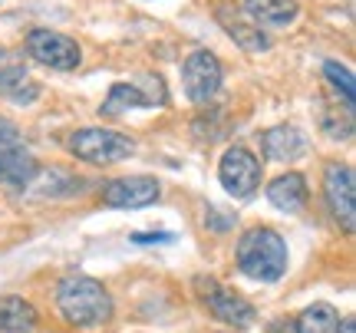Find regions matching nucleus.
Masks as SVG:
<instances>
[{"label":"nucleus","instance_id":"12","mask_svg":"<svg viewBox=\"0 0 356 333\" xmlns=\"http://www.w3.org/2000/svg\"><path fill=\"white\" fill-rule=\"evenodd\" d=\"M264 195L270 202V208H277L284 215H297V211H304L310 205V181H307L304 172L287 168V172H280V175H274L267 181Z\"/></svg>","mask_w":356,"mask_h":333},{"label":"nucleus","instance_id":"24","mask_svg":"<svg viewBox=\"0 0 356 333\" xmlns=\"http://www.w3.org/2000/svg\"><path fill=\"white\" fill-rule=\"evenodd\" d=\"M337 333H356L353 317H340V327H337Z\"/></svg>","mask_w":356,"mask_h":333},{"label":"nucleus","instance_id":"1","mask_svg":"<svg viewBox=\"0 0 356 333\" xmlns=\"http://www.w3.org/2000/svg\"><path fill=\"white\" fill-rule=\"evenodd\" d=\"M53 307L73 330H99L113 320V291L92 274H63L53 291Z\"/></svg>","mask_w":356,"mask_h":333},{"label":"nucleus","instance_id":"20","mask_svg":"<svg viewBox=\"0 0 356 333\" xmlns=\"http://www.w3.org/2000/svg\"><path fill=\"white\" fill-rule=\"evenodd\" d=\"M204 228L215 231V234H225V231L234 228V218H231V215H225V211H218V208L208 205V211H204Z\"/></svg>","mask_w":356,"mask_h":333},{"label":"nucleus","instance_id":"19","mask_svg":"<svg viewBox=\"0 0 356 333\" xmlns=\"http://www.w3.org/2000/svg\"><path fill=\"white\" fill-rule=\"evenodd\" d=\"M323 76L330 79V86H337V92H343V103H346V106H353V90H356V83H353V73H350V66L337 63V60H327V63H323Z\"/></svg>","mask_w":356,"mask_h":333},{"label":"nucleus","instance_id":"6","mask_svg":"<svg viewBox=\"0 0 356 333\" xmlns=\"http://www.w3.org/2000/svg\"><path fill=\"white\" fill-rule=\"evenodd\" d=\"M323 202L330 218L337 221V228H343L346 234H353L356 225V172L350 162L330 159L323 162Z\"/></svg>","mask_w":356,"mask_h":333},{"label":"nucleus","instance_id":"16","mask_svg":"<svg viewBox=\"0 0 356 333\" xmlns=\"http://www.w3.org/2000/svg\"><path fill=\"white\" fill-rule=\"evenodd\" d=\"M241 13L257 26L284 30L300 17V3L297 0H241Z\"/></svg>","mask_w":356,"mask_h":333},{"label":"nucleus","instance_id":"22","mask_svg":"<svg viewBox=\"0 0 356 333\" xmlns=\"http://www.w3.org/2000/svg\"><path fill=\"white\" fill-rule=\"evenodd\" d=\"M264 333H297V330H293V320H291V317H274V320L267 323Z\"/></svg>","mask_w":356,"mask_h":333},{"label":"nucleus","instance_id":"2","mask_svg":"<svg viewBox=\"0 0 356 333\" xmlns=\"http://www.w3.org/2000/svg\"><path fill=\"white\" fill-rule=\"evenodd\" d=\"M234 268L254 284H277L287 277L291 247L287 238L270 225H251L234 241Z\"/></svg>","mask_w":356,"mask_h":333},{"label":"nucleus","instance_id":"18","mask_svg":"<svg viewBox=\"0 0 356 333\" xmlns=\"http://www.w3.org/2000/svg\"><path fill=\"white\" fill-rule=\"evenodd\" d=\"M293 330L297 333H337L340 327V310L327 304V300H314L307 304L300 314H293Z\"/></svg>","mask_w":356,"mask_h":333},{"label":"nucleus","instance_id":"3","mask_svg":"<svg viewBox=\"0 0 356 333\" xmlns=\"http://www.w3.org/2000/svg\"><path fill=\"white\" fill-rule=\"evenodd\" d=\"M136 139L109 126H86L66 136V152L86 165H119L136 155Z\"/></svg>","mask_w":356,"mask_h":333},{"label":"nucleus","instance_id":"23","mask_svg":"<svg viewBox=\"0 0 356 333\" xmlns=\"http://www.w3.org/2000/svg\"><path fill=\"white\" fill-rule=\"evenodd\" d=\"M136 244H162V241H172V234H132Z\"/></svg>","mask_w":356,"mask_h":333},{"label":"nucleus","instance_id":"10","mask_svg":"<svg viewBox=\"0 0 356 333\" xmlns=\"http://www.w3.org/2000/svg\"><path fill=\"white\" fill-rule=\"evenodd\" d=\"M40 83L30 79L26 60L20 50L13 47H0V99H7L13 106H30L40 99Z\"/></svg>","mask_w":356,"mask_h":333},{"label":"nucleus","instance_id":"13","mask_svg":"<svg viewBox=\"0 0 356 333\" xmlns=\"http://www.w3.org/2000/svg\"><path fill=\"white\" fill-rule=\"evenodd\" d=\"M40 172V162L24 142L0 145V188H30Z\"/></svg>","mask_w":356,"mask_h":333},{"label":"nucleus","instance_id":"8","mask_svg":"<svg viewBox=\"0 0 356 333\" xmlns=\"http://www.w3.org/2000/svg\"><path fill=\"white\" fill-rule=\"evenodd\" d=\"M24 50L33 63L47 66V70H60V73H70L83 63V50L76 40L60 30H50V26H33L24 37Z\"/></svg>","mask_w":356,"mask_h":333},{"label":"nucleus","instance_id":"4","mask_svg":"<svg viewBox=\"0 0 356 333\" xmlns=\"http://www.w3.org/2000/svg\"><path fill=\"white\" fill-rule=\"evenodd\" d=\"M195 300L208 310V317H215L218 323H225L231 330H251L257 323V307L244 294L231 291L225 284L211 277V274H195L191 281Z\"/></svg>","mask_w":356,"mask_h":333},{"label":"nucleus","instance_id":"21","mask_svg":"<svg viewBox=\"0 0 356 333\" xmlns=\"http://www.w3.org/2000/svg\"><path fill=\"white\" fill-rule=\"evenodd\" d=\"M3 142H24V132H20V126L13 122L10 115H0V145Z\"/></svg>","mask_w":356,"mask_h":333},{"label":"nucleus","instance_id":"5","mask_svg":"<svg viewBox=\"0 0 356 333\" xmlns=\"http://www.w3.org/2000/svg\"><path fill=\"white\" fill-rule=\"evenodd\" d=\"M218 181L221 188L234 198V202H248L254 198L261 181H264V165H261V155L254 149H248L241 142L228 145L221 152V162H218Z\"/></svg>","mask_w":356,"mask_h":333},{"label":"nucleus","instance_id":"9","mask_svg":"<svg viewBox=\"0 0 356 333\" xmlns=\"http://www.w3.org/2000/svg\"><path fill=\"white\" fill-rule=\"evenodd\" d=\"M162 198V181L155 179V175H115V179L102 181L99 188V205L106 208H129V211H136V208H149L155 205Z\"/></svg>","mask_w":356,"mask_h":333},{"label":"nucleus","instance_id":"17","mask_svg":"<svg viewBox=\"0 0 356 333\" xmlns=\"http://www.w3.org/2000/svg\"><path fill=\"white\" fill-rule=\"evenodd\" d=\"M40 310L24 294H0V333H37Z\"/></svg>","mask_w":356,"mask_h":333},{"label":"nucleus","instance_id":"11","mask_svg":"<svg viewBox=\"0 0 356 333\" xmlns=\"http://www.w3.org/2000/svg\"><path fill=\"white\" fill-rule=\"evenodd\" d=\"M257 149L267 162H280V165H293L310 152V136L293 122H280L264 132H257Z\"/></svg>","mask_w":356,"mask_h":333},{"label":"nucleus","instance_id":"15","mask_svg":"<svg viewBox=\"0 0 356 333\" xmlns=\"http://www.w3.org/2000/svg\"><path fill=\"white\" fill-rule=\"evenodd\" d=\"M155 106H165V99L139 90L136 83H113L109 96L99 106V115L102 119H122L129 109H155Z\"/></svg>","mask_w":356,"mask_h":333},{"label":"nucleus","instance_id":"7","mask_svg":"<svg viewBox=\"0 0 356 333\" xmlns=\"http://www.w3.org/2000/svg\"><path fill=\"white\" fill-rule=\"evenodd\" d=\"M221 83H225V66L211 50L198 47L181 60V90L191 106H208L221 92Z\"/></svg>","mask_w":356,"mask_h":333},{"label":"nucleus","instance_id":"14","mask_svg":"<svg viewBox=\"0 0 356 333\" xmlns=\"http://www.w3.org/2000/svg\"><path fill=\"white\" fill-rule=\"evenodd\" d=\"M215 20L225 26V33H228V37L234 40L241 50H248V53H267L270 47H274V40L264 33V26L251 24V20H248L241 10L218 7V10H215Z\"/></svg>","mask_w":356,"mask_h":333}]
</instances>
